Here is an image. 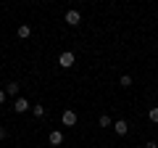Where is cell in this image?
Segmentation results:
<instances>
[{
  "label": "cell",
  "instance_id": "cell-15",
  "mask_svg": "<svg viewBox=\"0 0 158 148\" xmlns=\"http://www.w3.org/2000/svg\"><path fill=\"white\" fill-rule=\"evenodd\" d=\"M0 103H6V90H0Z\"/></svg>",
  "mask_w": 158,
  "mask_h": 148
},
{
  "label": "cell",
  "instance_id": "cell-3",
  "mask_svg": "<svg viewBox=\"0 0 158 148\" xmlns=\"http://www.w3.org/2000/svg\"><path fill=\"white\" fill-rule=\"evenodd\" d=\"M61 122H63L66 127H74V124H77V114H74V111H63V114H61Z\"/></svg>",
  "mask_w": 158,
  "mask_h": 148
},
{
  "label": "cell",
  "instance_id": "cell-9",
  "mask_svg": "<svg viewBox=\"0 0 158 148\" xmlns=\"http://www.w3.org/2000/svg\"><path fill=\"white\" fill-rule=\"evenodd\" d=\"M6 93H8V95H16V93H19V82H8V85H6Z\"/></svg>",
  "mask_w": 158,
  "mask_h": 148
},
{
  "label": "cell",
  "instance_id": "cell-4",
  "mask_svg": "<svg viewBox=\"0 0 158 148\" xmlns=\"http://www.w3.org/2000/svg\"><path fill=\"white\" fill-rule=\"evenodd\" d=\"M66 21H69V27H77L79 21H82V16H79V11H66Z\"/></svg>",
  "mask_w": 158,
  "mask_h": 148
},
{
  "label": "cell",
  "instance_id": "cell-12",
  "mask_svg": "<svg viewBox=\"0 0 158 148\" xmlns=\"http://www.w3.org/2000/svg\"><path fill=\"white\" fill-rule=\"evenodd\" d=\"M34 116H45V106H32Z\"/></svg>",
  "mask_w": 158,
  "mask_h": 148
},
{
  "label": "cell",
  "instance_id": "cell-10",
  "mask_svg": "<svg viewBox=\"0 0 158 148\" xmlns=\"http://www.w3.org/2000/svg\"><path fill=\"white\" fill-rule=\"evenodd\" d=\"M118 85H121V87H129L132 85V77H129V74H124V77L118 80Z\"/></svg>",
  "mask_w": 158,
  "mask_h": 148
},
{
  "label": "cell",
  "instance_id": "cell-7",
  "mask_svg": "<svg viewBox=\"0 0 158 148\" xmlns=\"http://www.w3.org/2000/svg\"><path fill=\"white\" fill-rule=\"evenodd\" d=\"M19 37H21V40H27V37H29V34H32V27H29V24H21V27H19Z\"/></svg>",
  "mask_w": 158,
  "mask_h": 148
},
{
  "label": "cell",
  "instance_id": "cell-13",
  "mask_svg": "<svg viewBox=\"0 0 158 148\" xmlns=\"http://www.w3.org/2000/svg\"><path fill=\"white\" fill-rule=\"evenodd\" d=\"M6 135H8V132H6V127L0 124V140H6Z\"/></svg>",
  "mask_w": 158,
  "mask_h": 148
},
{
  "label": "cell",
  "instance_id": "cell-14",
  "mask_svg": "<svg viewBox=\"0 0 158 148\" xmlns=\"http://www.w3.org/2000/svg\"><path fill=\"white\" fill-rule=\"evenodd\" d=\"M145 148H158V143H156V140H150V143H145Z\"/></svg>",
  "mask_w": 158,
  "mask_h": 148
},
{
  "label": "cell",
  "instance_id": "cell-5",
  "mask_svg": "<svg viewBox=\"0 0 158 148\" xmlns=\"http://www.w3.org/2000/svg\"><path fill=\"white\" fill-rule=\"evenodd\" d=\"M48 140H50V146H61V143H63V132L61 130H53L50 135H48Z\"/></svg>",
  "mask_w": 158,
  "mask_h": 148
},
{
  "label": "cell",
  "instance_id": "cell-11",
  "mask_svg": "<svg viewBox=\"0 0 158 148\" xmlns=\"http://www.w3.org/2000/svg\"><path fill=\"white\" fill-rule=\"evenodd\" d=\"M98 122H100V127H111V116H108V114H103Z\"/></svg>",
  "mask_w": 158,
  "mask_h": 148
},
{
  "label": "cell",
  "instance_id": "cell-6",
  "mask_svg": "<svg viewBox=\"0 0 158 148\" xmlns=\"http://www.w3.org/2000/svg\"><path fill=\"white\" fill-rule=\"evenodd\" d=\"M113 130H116V135H127L129 132V124L124 119H118V122H113Z\"/></svg>",
  "mask_w": 158,
  "mask_h": 148
},
{
  "label": "cell",
  "instance_id": "cell-8",
  "mask_svg": "<svg viewBox=\"0 0 158 148\" xmlns=\"http://www.w3.org/2000/svg\"><path fill=\"white\" fill-rule=\"evenodd\" d=\"M148 119H150L153 124H158V106H153L150 111H148Z\"/></svg>",
  "mask_w": 158,
  "mask_h": 148
},
{
  "label": "cell",
  "instance_id": "cell-1",
  "mask_svg": "<svg viewBox=\"0 0 158 148\" xmlns=\"http://www.w3.org/2000/svg\"><path fill=\"white\" fill-rule=\"evenodd\" d=\"M74 61H77V58H74V53H71V50H63L61 56H58V63H61L63 69H71V66H74Z\"/></svg>",
  "mask_w": 158,
  "mask_h": 148
},
{
  "label": "cell",
  "instance_id": "cell-2",
  "mask_svg": "<svg viewBox=\"0 0 158 148\" xmlns=\"http://www.w3.org/2000/svg\"><path fill=\"white\" fill-rule=\"evenodd\" d=\"M27 108H32V106H29V101H27V98H16V103H13V111H16V114H24Z\"/></svg>",
  "mask_w": 158,
  "mask_h": 148
}]
</instances>
